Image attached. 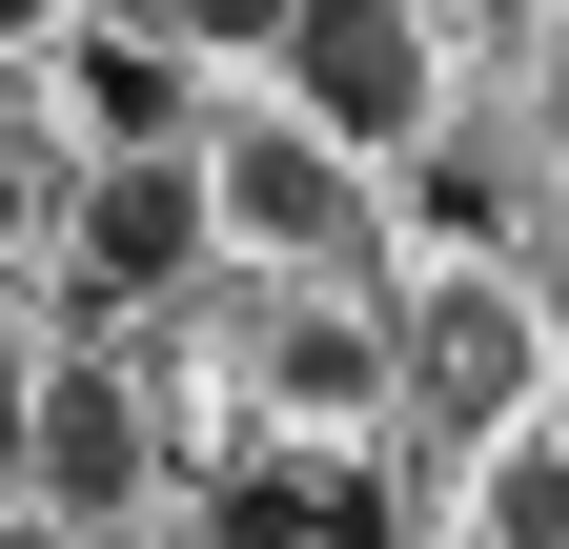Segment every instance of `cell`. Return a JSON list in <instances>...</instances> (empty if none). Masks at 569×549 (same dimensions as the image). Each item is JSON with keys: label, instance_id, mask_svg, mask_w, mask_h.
<instances>
[{"label": "cell", "instance_id": "cell-8", "mask_svg": "<svg viewBox=\"0 0 569 549\" xmlns=\"http://www.w3.org/2000/svg\"><path fill=\"white\" fill-rule=\"evenodd\" d=\"M0 244H21V163H0Z\"/></svg>", "mask_w": 569, "mask_h": 549}, {"label": "cell", "instance_id": "cell-5", "mask_svg": "<svg viewBox=\"0 0 569 549\" xmlns=\"http://www.w3.org/2000/svg\"><path fill=\"white\" fill-rule=\"evenodd\" d=\"M82 102H102V143H163V122H183V82H163L142 41H102V61H82Z\"/></svg>", "mask_w": 569, "mask_h": 549}, {"label": "cell", "instance_id": "cell-2", "mask_svg": "<svg viewBox=\"0 0 569 549\" xmlns=\"http://www.w3.org/2000/svg\"><path fill=\"white\" fill-rule=\"evenodd\" d=\"M183 244H203V183H183V163H122L102 224H82V286H163Z\"/></svg>", "mask_w": 569, "mask_h": 549}, {"label": "cell", "instance_id": "cell-6", "mask_svg": "<svg viewBox=\"0 0 569 549\" xmlns=\"http://www.w3.org/2000/svg\"><path fill=\"white\" fill-rule=\"evenodd\" d=\"M488 549H569V468H549V448L488 468Z\"/></svg>", "mask_w": 569, "mask_h": 549}, {"label": "cell", "instance_id": "cell-7", "mask_svg": "<svg viewBox=\"0 0 569 549\" xmlns=\"http://www.w3.org/2000/svg\"><path fill=\"white\" fill-rule=\"evenodd\" d=\"M183 21H203V41H284L306 0H183Z\"/></svg>", "mask_w": 569, "mask_h": 549}, {"label": "cell", "instance_id": "cell-4", "mask_svg": "<svg viewBox=\"0 0 569 549\" xmlns=\"http://www.w3.org/2000/svg\"><path fill=\"white\" fill-rule=\"evenodd\" d=\"M224 203H244L264 244H326V224H346V203H326V163H306V143H244V163H224Z\"/></svg>", "mask_w": 569, "mask_h": 549}, {"label": "cell", "instance_id": "cell-3", "mask_svg": "<svg viewBox=\"0 0 569 549\" xmlns=\"http://www.w3.org/2000/svg\"><path fill=\"white\" fill-rule=\"evenodd\" d=\"M122 468H142L122 387H82V367H61V387H41V489H61V509H122Z\"/></svg>", "mask_w": 569, "mask_h": 549}, {"label": "cell", "instance_id": "cell-1", "mask_svg": "<svg viewBox=\"0 0 569 549\" xmlns=\"http://www.w3.org/2000/svg\"><path fill=\"white\" fill-rule=\"evenodd\" d=\"M284 61H306V122H326V143H407V102H427V21H407V0H306Z\"/></svg>", "mask_w": 569, "mask_h": 549}, {"label": "cell", "instance_id": "cell-9", "mask_svg": "<svg viewBox=\"0 0 569 549\" xmlns=\"http://www.w3.org/2000/svg\"><path fill=\"white\" fill-rule=\"evenodd\" d=\"M0 21H41V0H0Z\"/></svg>", "mask_w": 569, "mask_h": 549}]
</instances>
